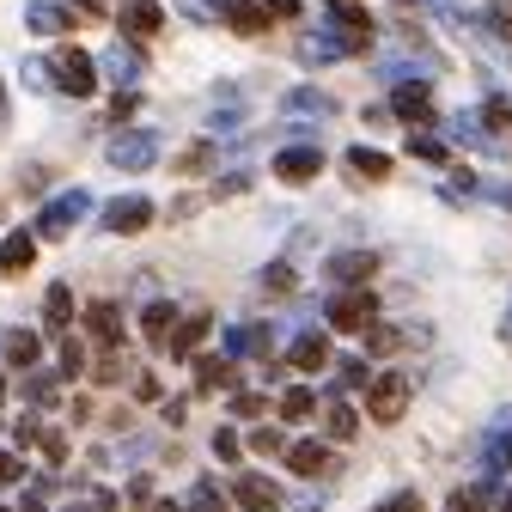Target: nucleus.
Listing matches in <instances>:
<instances>
[{
	"label": "nucleus",
	"mask_w": 512,
	"mask_h": 512,
	"mask_svg": "<svg viewBox=\"0 0 512 512\" xmlns=\"http://www.w3.org/2000/svg\"><path fill=\"white\" fill-rule=\"evenodd\" d=\"M104 232H116V238H135V232H147L153 226V202L147 196H116L110 208H104V220H98Z\"/></svg>",
	"instance_id": "6"
},
{
	"label": "nucleus",
	"mask_w": 512,
	"mask_h": 512,
	"mask_svg": "<svg viewBox=\"0 0 512 512\" xmlns=\"http://www.w3.org/2000/svg\"><path fill=\"white\" fill-rule=\"evenodd\" d=\"M68 13H80V19H104V7H98V0H68Z\"/></svg>",
	"instance_id": "51"
},
{
	"label": "nucleus",
	"mask_w": 512,
	"mask_h": 512,
	"mask_svg": "<svg viewBox=\"0 0 512 512\" xmlns=\"http://www.w3.org/2000/svg\"><path fill=\"white\" fill-rule=\"evenodd\" d=\"M391 110H397L409 128H421V122H433V92H427V86H397V92H391Z\"/></svg>",
	"instance_id": "21"
},
{
	"label": "nucleus",
	"mask_w": 512,
	"mask_h": 512,
	"mask_svg": "<svg viewBox=\"0 0 512 512\" xmlns=\"http://www.w3.org/2000/svg\"><path fill=\"white\" fill-rule=\"evenodd\" d=\"M330 31L348 43V55L372 49V13L360 7V0H330Z\"/></svg>",
	"instance_id": "5"
},
{
	"label": "nucleus",
	"mask_w": 512,
	"mask_h": 512,
	"mask_svg": "<svg viewBox=\"0 0 512 512\" xmlns=\"http://www.w3.org/2000/svg\"><path fill=\"white\" fill-rule=\"evenodd\" d=\"M488 494H494V476H482L476 488H458L445 512H482V506H488Z\"/></svg>",
	"instance_id": "30"
},
{
	"label": "nucleus",
	"mask_w": 512,
	"mask_h": 512,
	"mask_svg": "<svg viewBox=\"0 0 512 512\" xmlns=\"http://www.w3.org/2000/svg\"><path fill=\"white\" fill-rule=\"evenodd\" d=\"M86 372V348L74 336H61V378H80Z\"/></svg>",
	"instance_id": "37"
},
{
	"label": "nucleus",
	"mask_w": 512,
	"mask_h": 512,
	"mask_svg": "<svg viewBox=\"0 0 512 512\" xmlns=\"http://www.w3.org/2000/svg\"><path fill=\"white\" fill-rule=\"evenodd\" d=\"M43 74L55 80V92H74V98H92V92H98V61H92L80 43H55Z\"/></svg>",
	"instance_id": "1"
},
{
	"label": "nucleus",
	"mask_w": 512,
	"mask_h": 512,
	"mask_svg": "<svg viewBox=\"0 0 512 512\" xmlns=\"http://www.w3.org/2000/svg\"><path fill=\"white\" fill-rule=\"evenodd\" d=\"M226 354H269V330H256V324L226 330Z\"/></svg>",
	"instance_id": "27"
},
{
	"label": "nucleus",
	"mask_w": 512,
	"mask_h": 512,
	"mask_svg": "<svg viewBox=\"0 0 512 512\" xmlns=\"http://www.w3.org/2000/svg\"><path fill=\"white\" fill-rule=\"evenodd\" d=\"M482 25H488L500 43H512V7H506V0H488V7H482Z\"/></svg>",
	"instance_id": "34"
},
{
	"label": "nucleus",
	"mask_w": 512,
	"mask_h": 512,
	"mask_svg": "<svg viewBox=\"0 0 512 512\" xmlns=\"http://www.w3.org/2000/svg\"><path fill=\"white\" fill-rule=\"evenodd\" d=\"M92 378H98V384H122V354H116V348H104V360L92 366Z\"/></svg>",
	"instance_id": "40"
},
{
	"label": "nucleus",
	"mask_w": 512,
	"mask_h": 512,
	"mask_svg": "<svg viewBox=\"0 0 512 512\" xmlns=\"http://www.w3.org/2000/svg\"><path fill=\"white\" fill-rule=\"evenodd\" d=\"M427 7H433V13H439V19H445V25H464V13H458V7H452V0H427Z\"/></svg>",
	"instance_id": "50"
},
{
	"label": "nucleus",
	"mask_w": 512,
	"mask_h": 512,
	"mask_svg": "<svg viewBox=\"0 0 512 512\" xmlns=\"http://www.w3.org/2000/svg\"><path fill=\"white\" fill-rule=\"evenodd\" d=\"M86 336L98 348H122V305L116 299H92L86 305Z\"/></svg>",
	"instance_id": "10"
},
{
	"label": "nucleus",
	"mask_w": 512,
	"mask_h": 512,
	"mask_svg": "<svg viewBox=\"0 0 512 512\" xmlns=\"http://www.w3.org/2000/svg\"><path fill=\"white\" fill-rule=\"evenodd\" d=\"M403 409H409V378H403V372H372V378H366V415H372L378 427H397Z\"/></svg>",
	"instance_id": "2"
},
{
	"label": "nucleus",
	"mask_w": 512,
	"mask_h": 512,
	"mask_svg": "<svg viewBox=\"0 0 512 512\" xmlns=\"http://www.w3.org/2000/svg\"><path fill=\"white\" fill-rule=\"evenodd\" d=\"M159 159V135H147V128H128V135L110 141V165L116 171H147Z\"/></svg>",
	"instance_id": "7"
},
{
	"label": "nucleus",
	"mask_w": 512,
	"mask_h": 512,
	"mask_svg": "<svg viewBox=\"0 0 512 512\" xmlns=\"http://www.w3.org/2000/svg\"><path fill=\"white\" fill-rule=\"evenodd\" d=\"M409 153L427 165H445V141H433V135H409Z\"/></svg>",
	"instance_id": "38"
},
{
	"label": "nucleus",
	"mask_w": 512,
	"mask_h": 512,
	"mask_svg": "<svg viewBox=\"0 0 512 512\" xmlns=\"http://www.w3.org/2000/svg\"><path fill=\"white\" fill-rule=\"evenodd\" d=\"M0 116H7V86H0Z\"/></svg>",
	"instance_id": "54"
},
{
	"label": "nucleus",
	"mask_w": 512,
	"mask_h": 512,
	"mask_svg": "<svg viewBox=\"0 0 512 512\" xmlns=\"http://www.w3.org/2000/svg\"><path fill=\"white\" fill-rule=\"evenodd\" d=\"M153 512H189V506H177V500H153Z\"/></svg>",
	"instance_id": "53"
},
{
	"label": "nucleus",
	"mask_w": 512,
	"mask_h": 512,
	"mask_svg": "<svg viewBox=\"0 0 512 512\" xmlns=\"http://www.w3.org/2000/svg\"><path fill=\"white\" fill-rule=\"evenodd\" d=\"M37 445H43V458H49V464L68 458V439H61V433H37Z\"/></svg>",
	"instance_id": "43"
},
{
	"label": "nucleus",
	"mask_w": 512,
	"mask_h": 512,
	"mask_svg": "<svg viewBox=\"0 0 512 512\" xmlns=\"http://www.w3.org/2000/svg\"><path fill=\"white\" fill-rule=\"evenodd\" d=\"M135 397H141V403H153V397H159V378H153V372H141V378H135Z\"/></svg>",
	"instance_id": "49"
},
{
	"label": "nucleus",
	"mask_w": 512,
	"mask_h": 512,
	"mask_svg": "<svg viewBox=\"0 0 512 512\" xmlns=\"http://www.w3.org/2000/svg\"><path fill=\"white\" fill-rule=\"evenodd\" d=\"M183 506H189V512H226V500H220V488H214V482H196Z\"/></svg>",
	"instance_id": "36"
},
{
	"label": "nucleus",
	"mask_w": 512,
	"mask_h": 512,
	"mask_svg": "<svg viewBox=\"0 0 512 512\" xmlns=\"http://www.w3.org/2000/svg\"><path fill=\"white\" fill-rule=\"evenodd\" d=\"M208 330H214V317L208 311H189V317H177V330H171V360H189V354H196L202 342H208Z\"/></svg>",
	"instance_id": "13"
},
{
	"label": "nucleus",
	"mask_w": 512,
	"mask_h": 512,
	"mask_svg": "<svg viewBox=\"0 0 512 512\" xmlns=\"http://www.w3.org/2000/svg\"><path fill=\"white\" fill-rule=\"evenodd\" d=\"M92 214V196H86V189H61V196L55 202H43V214H37V238H68L80 220Z\"/></svg>",
	"instance_id": "3"
},
{
	"label": "nucleus",
	"mask_w": 512,
	"mask_h": 512,
	"mask_svg": "<svg viewBox=\"0 0 512 512\" xmlns=\"http://www.w3.org/2000/svg\"><path fill=\"white\" fill-rule=\"evenodd\" d=\"M13 512H43V500H37V494H25V500H19Z\"/></svg>",
	"instance_id": "52"
},
{
	"label": "nucleus",
	"mask_w": 512,
	"mask_h": 512,
	"mask_svg": "<svg viewBox=\"0 0 512 512\" xmlns=\"http://www.w3.org/2000/svg\"><path fill=\"white\" fill-rule=\"evenodd\" d=\"M0 354H7V366L31 372V366L43 360V336H37V330H7V336H0Z\"/></svg>",
	"instance_id": "19"
},
{
	"label": "nucleus",
	"mask_w": 512,
	"mask_h": 512,
	"mask_svg": "<svg viewBox=\"0 0 512 512\" xmlns=\"http://www.w3.org/2000/svg\"><path fill=\"white\" fill-rule=\"evenodd\" d=\"M378 512H421V494H391Z\"/></svg>",
	"instance_id": "48"
},
{
	"label": "nucleus",
	"mask_w": 512,
	"mask_h": 512,
	"mask_svg": "<svg viewBox=\"0 0 512 512\" xmlns=\"http://www.w3.org/2000/svg\"><path fill=\"white\" fill-rule=\"evenodd\" d=\"M250 452L281 458V452H287V433H281V427H256V433H250Z\"/></svg>",
	"instance_id": "35"
},
{
	"label": "nucleus",
	"mask_w": 512,
	"mask_h": 512,
	"mask_svg": "<svg viewBox=\"0 0 512 512\" xmlns=\"http://www.w3.org/2000/svg\"><path fill=\"white\" fill-rule=\"evenodd\" d=\"M476 122H482V128H488V141H494V147H500V141H506V135H512V104H500V98H488V104H482V110H476Z\"/></svg>",
	"instance_id": "26"
},
{
	"label": "nucleus",
	"mask_w": 512,
	"mask_h": 512,
	"mask_svg": "<svg viewBox=\"0 0 512 512\" xmlns=\"http://www.w3.org/2000/svg\"><path fill=\"white\" fill-rule=\"evenodd\" d=\"M378 317V299H372V287H336L330 293V324L336 330H348V336H360L366 324Z\"/></svg>",
	"instance_id": "4"
},
{
	"label": "nucleus",
	"mask_w": 512,
	"mask_h": 512,
	"mask_svg": "<svg viewBox=\"0 0 512 512\" xmlns=\"http://www.w3.org/2000/svg\"><path fill=\"white\" fill-rule=\"evenodd\" d=\"M171 165H177L183 177H196V171H208V165H214V141H196V147H183V153H177Z\"/></svg>",
	"instance_id": "31"
},
{
	"label": "nucleus",
	"mask_w": 512,
	"mask_h": 512,
	"mask_svg": "<svg viewBox=\"0 0 512 512\" xmlns=\"http://www.w3.org/2000/svg\"><path fill=\"white\" fill-rule=\"evenodd\" d=\"M0 397H7V391H0Z\"/></svg>",
	"instance_id": "59"
},
{
	"label": "nucleus",
	"mask_w": 512,
	"mask_h": 512,
	"mask_svg": "<svg viewBox=\"0 0 512 512\" xmlns=\"http://www.w3.org/2000/svg\"><path fill=\"white\" fill-rule=\"evenodd\" d=\"M116 31L122 37H159L165 31V7H159V0H122V13H116Z\"/></svg>",
	"instance_id": "8"
},
{
	"label": "nucleus",
	"mask_w": 512,
	"mask_h": 512,
	"mask_svg": "<svg viewBox=\"0 0 512 512\" xmlns=\"http://www.w3.org/2000/svg\"><path fill=\"white\" fill-rule=\"evenodd\" d=\"M232 500H238L244 512H275V506H281V494H275L269 476H238V482H232Z\"/></svg>",
	"instance_id": "18"
},
{
	"label": "nucleus",
	"mask_w": 512,
	"mask_h": 512,
	"mask_svg": "<svg viewBox=\"0 0 512 512\" xmlns=\"http://www.w3.org/2000/svg\"><path fill=\"white\" fill-rule=\"evenodd\" d=\"M506 342H512V311H506Z\"/></svg>",
	"instance_id": "56"
},
{
	"label": "nucleus",
	"mask_w": 512,
	"mask_h": 512,
	"mask_svg": "<svg viewBox=\"0 0 512 512\" xmlns=\"http://www.w3.org/2000/svg\"><path fill=\"white\" fill-rule=\"evenodd\" d=\"M500 202H506V208H512V189H500Z\"/></svg>",
	"instance_id": "55"
},
{
	"label": "nucleus",
	"mask_w": 512,
	"mask_h": 512,
	"mask_svg": "<svg viewBox=\"0 0 512 512\" xmlns=\"http://www.w3.org/2000/svg\"><path fill=\"white\" fill-rule=\"evenodd\" d=\"M238 452H244V439H238L232 427H220V433H214V458H220V464H238Z\"/></svg>",
	"instance_id": "39"
},
{
	"label": "nucleus",
	"mask_w": 512,
	"mask_h": 512,
	"mask_svg": "<svg viewBox=\"0 0 512 512\" xmlns=\"http://www.w3.org/2000/svg\"><path fill=\"white\" fill-rule=\"evenodd\" d=\"M287 110L293 116H330L336 104H330V92H287Z\"/></svg>",
	"instance_id": "33"
},
{
	"label": "nucleus",
	"mask_w": 512,
	"mask_h": 512,
	"mask_svg": "<svg viewBox=\"0 0 512 512\" xmlns=\"http://www.w3.org/2000/svg\"><path fill=\"white\" fill-rule=\"evenodd\" d=\"M196 360V391H220L232 384V354H189Z\"/></svg>",
	"instance_id": "23"
},
{
	"label": "nucleus",
	"mask_w": 512,
	"mask_h": 512,
	"mask_svg": "<svg viewBox=\"0 0 512 512\" xmlns=\"http://www.w3.org/2000/svg\"><path fill=\"white\" fill-rule=\"evenodd\" d=\"M287 366H293V372H324V366H330V342L317 336V330H305V336L287 348Z\"/></svg>",
	"instance_id": "20"
},
{
	"label": "nucleus",
	"mask_w": 512,
	"mask_h": 512,
	"mask_svg": "<svg viewBox=\"0 0 512 512\" xmlns=\"http://www.w3.org/2000/svg\"><path fill=\"white\" fill-rule=\"evenodd\" d=\"M263 287H269V293H293V269H287V263H269V269H263Z\"/></svg>",
	"instance_id": "41"
},
{
	"label": "nucleus",
	"mask_w": 512,
	"mask_h": 512,
	"mask_svg": "<svg viewBox=\"0 0 512 512\" xmlns=\"http://www.w3.org/2000/svg\"><path fill=\"white\" fill-rule=\"evenodd\" d=\"M25 391H31V403H55V384H49V372H31V384H25Z\"/></svg>",
	"instance_id": "44"
},
{
	"label": "nucleus",
	"mask_w": 512,
	"mask_h": 512,
	"mask_svg": "<svg viewBox=\"0 0 512 512\" xmlns=\"http://www.w3.org/2000/svg\"><path fill=\"white\" fill-rule=\"evenodd\" d=\"M171 330H177V305H171V299H153V305L141 311V336H147V348L165 354V348H171Z\"/></svg>",
	"instance_id": "14"
},
{
	"label": "nucleus",
	"mask_w": 512,
	"mask_h": 512,
	"mask_svg": "<svg viewBox=\"0 0 512 512\" xmlns=\"http://www.w3.org/2000/svg\"><path fill=\"white\" fill-rule=\"evenodd\" d=\"M37 263V232H7L0 238V281H19Z\"/></svg>",
	"instance_id": "11"
},
{
	"label": "nucleus",
	"mask_w": 512,
	"mask_h": 512,
	"mask_svg": "<svg viewBox=\"0 0 512 512\" xmlns=\"http://www.w3.org/2000/svg\"><path fill=\"white\" fill-rule=\"evenodd\" d=\"M281 458H287L293 476H330L336 470V452H330V445H317V439H293Z\"/></svg>",
	"instance_id": "9"
},
{
	"label": "nucleus",
	"mask_w": 512,
	"mask_h": 512,
	"mask_svg": "<svg viewBox=\"0 0 512 512\" xmlns=\"http://www.w3.org/2000/svg\"><path fill=\"white\" fill-rule=\"evenodd\" d=\"M372 269H378L372 250H342V256H330V281H336V287H366Z\"/></svg>",
	"instance_id": "15"
},
{
	"label": "nucleus",
	"mask_w": 512,
	"mask_h": 512,
	"mask_svg": "<svg viewBox=\"0 0 512 512\" xmlns=\"http://www.w3.org/2000/svg\"><path fill=\"white\" fill-rule=\"evenodd\" d=\"M311 409H317L311 384H287V391H281V421H311Z\"/></svg>",
	"instance_id": "25"
},
{
	"label": "nucleus",
	"mask_w": 512,
	"mask_h": 512,
	"mask_svg": "<svg viewBox=\"0 0 512 512\" xmlns=\"http://www.w3.org/2000/svg\"><path fill=\"white\" fill-rule=\"evenodd\" d=\"M220 19L238 31V37H269V13L256 0H220Z\"/></svg>",
	"instance_id": "16"
},
{
	"label": "nucleus",
	"mask_w": 512,
	"mask_h": 512,
	"mask_svg": "<svg viewBox=\"0 0 512 512\" xmlns=\"http://www.w3.org/2000/svg\"><path fill=\"white\" fill-rule=\"evenodd\" d=\"M269 19H299V0H256Z\"/></svg>",
	"instance_id": "46"
},
{
	"label": "nucleus",
	"mask_w": 512,
	"mask_h": 512,
	"mask_svg": "<svg viewBox=\"0 0 512 512\" xmlns=\"http://www.w3.org/2000/svg\"><path fill=\"white\" fill-rule=\"evenodd\" d=\"M317 171H324V153H317V147H281L275 153V177L281 183H311Z\"/></svg>",
	"instance_id": "12"
},
{
	"label": "nucleus",
	"mask_w": 512,
	"mask_h": 512,
	"mask_svg": "<svg viewBox=\"0 0 512 512\" xmlns=\"http://www.w3.org/2000/svg\"><path fill=\"white\" fill-rule=\"evenodd\" d=\"M25 25L37 37H68V19H61V7H49V0H31L25 7Z\"/></svg>",
	"instance_id": "24"
},
{
	"label": "nucleus",
	"mask_w": 512,
	"mask_h": 512,
	"mask_svg": "<svg viewBox=\"0 0 512 512\" xmlns=\"http://www.w3.org/2000/svg\"><path fill=\"white\" fill-rule=\"evenodd\" d=\"M0 512H13V506H0Z\"/></svg>",
	"instance_id": "58"
},
{
	"label": "nucleus",
	"mask_w": 512,
	"mask_h": 512,
	"mask_svg": "<svg viewBox=\"0 0 512 512\" xmlns=\"http://www.w3.org/2000/svg\"><path fill=\"white\" fill-rule=\"evenodd\" d=\"M68 324H74V287L55 281V287L43 293V330H49V336H68Z\"/></svg>",
	"instance_id": "17"
},
{
	"label": "nucleus",
	"mask_w": 512,
	"mask_h": 512,
	"mask_svg": "<svg viewBox=\"0 0 512 512\" xmlns=\"http://www.w3.org/2000/svg\"><path fill=\"white\" fill-rule=\"evenodd\" d=\"M110 74H116V80H141V49H128V43L116 37V49H110Z\"/></svg>",
	"instance_id": "32"
},
{
	"label": "nucleus",
	"mask_w": 512,
	"mask_h": 512,
	"mask_svg": "<svg viewBox=\"0 0 512 512\" xmlns=\"http://www.w3.org/2000/svg\"><path fill=\"white\" fill-rule=\"evenodd\" d=\"M500 512H512V494H506V500H500Z\"/></svg>",
	"instance_id": "57"
},
{
	"label": "nucleus",
	"mask_w": 512,
	"mask_h": 512,
	"mask_svg": "<svg viewBox=\"0 0 512 512\" xmlns=\"http://www.w3.org/2000/svg\"><path fill=\"white\" fill-rule=\"evenodd\" d=\"M372 372H366V360H342V372H336V384H366Z\"/></svg>",
	"instance_id": "47"
},
{
	"label": "nucleus",
	"mask_w": 512,
	"mask_h": 512,
	"mask_svg": "<svg viewBox=\"0 0 512 512\" xmlns=\"http://www.w3.org/2000/svg\"><path fill=\"white\" fill-rule=\"evenodd\" d=\"M348 177H360V183H384V177H391V159H384L378 147H348Z\"/></svg>",
	"instance_id": "22"
},
{
	"label": "nucleus",
	"mask_w": 512,
	"mask_h": 512,
	"mask_svg": "<svg viewBox=\"0 0 512 512\" xmlns=\"http://www.w3.org/2000/svg\"><path fill=\"white\" fill-rule=\"evenodd\" d=\"M263 409H269V403L256 397V391H238V397H232V415H263Z\"/></svg>",
	"instance_id": "45"
},
{
	"label": "nucleus",
	"mask_w": 512,
	"mask_h": 512,
	"mask_svg": "<svg viewBox=\"0 0 512 512\" xmlns=\"http://www.w3.org/2000/svg\"><path fill=\"white\" fill-rule=\"evenodd\" d=\"M0 482H7V488L25 482V458H19V452H0Z\"/></svg>",
	"instance_id": "42"
},
{
	"label": "nucleus",
	"mask_w": 512,
	"mask_h": 512,
	"mask_svg": "<svg viewBox=\"0 0 512 512\" xmlns=\"http://www.w3.org/2000/svg\"><path fill=\"white\" fill-rule=\"evenodd\" d=\"M360 336H366V348H372V354H397V348H403V330H397V324H378V317H372Z\"/></svg>",
	"instance_id": "28"
},
{
	"label": "nucleus",
	"mask_w": 512,
	"mask_h": 512,
	"mask_svg": "<svg viewBox=\"0 0 512 512\" xmlns=\"http://www.w3.org/2000/svg\"><path fill=\"white\" fill-rule=\"evenodd\" d=\"M324 427H330V439H354V433H360L354 403H330V409H324Z\"/></svg>",
	"instance_id": "29"
}]
</instances>
